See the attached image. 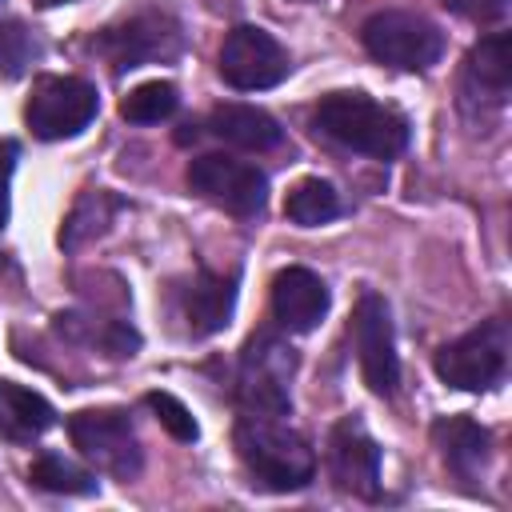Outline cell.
Returning a JSON list of instances; mask_svg holds the SVG:
<instances>
[{
	"instance_id": "83f0119b",
	"label": "cell",
	"mask_w": 512,
	"mask_h": 512,
	"mask_svg": "<svg viewBox=\"0 0 512 512\" xmlns=\"http://www.w3.org/2000/svg\"><path fill=\"white\" fill-rule=\"evenodd\" d=\"M0 4H4V0H0Z\"/></svg>"
},
{
	"instance_id": "e0dca14e",
	"label": "cell",
	"mask_w": 512,
	"mask_h": 512,
	"mask_svg": "<svg viewBox=\"0 0 512 512\" xmlns=\"http://www.w3.org/2000/svg\"><path fill=\"white\" fill-rule=\"evenodd\" d=\"M52 420H56V412L40 392L0 380V440L28 444V440L44 436L52 428Z\"/></svg>"
},
{
	"instance_id": "ba28073f",
	"label": "cell",
	"mask_w": 512,
	"mask_h": 512,
	"mask_svg": "<svg viewBox=\"0 0 512 512\" xmlns=\"http://www.w3.org/2000/svg\"><path fill=\"white\" fill-rule=\"evenodd\" d=\"M288 68H292V60H288L284 44L256 24L232 28L220 44V76L240 92L276 88L288 76Z\"/></svg>"
},
{
	"instance_id": "4fadbf2b",
	"label": "cell",
	"mask_w": 512,
	"mask_h": 512,
	"mask_svg": "<svg viewBox=\"0 0 512 512\" xmlns=\"http://www.w3.org/2000/svg\"><path fill=\"white\" fill-rule=\"evenodd\" d=\"M100 48L116 64V72H128V68H140L164 52H176V28L164 16H136L120 28H108Z\"/></svg>"
},
{
	"instance_id": "7a4b0ae2",
	"label": "cell",
	"mask_w": 512,
	"mask_h": 512,
	"mask_svg": "<svg viewBox=\"0 0 512 512\" xmlns=\"http://www.w3.org/2000/svg\"><path fill=\"white\" fill-rule=\"evenodd\" d=\"M236 452L252 472V484L268 492H296L316 476V452L308 440L280 424V416L244 412L236 424Z\"/></svg>"
},
{
	"instance_id": "484cf974",
	"label": "cell",
	"mask_w": 512,
	"mask_h": 512,
	"mask_svg": "<svg viewBox=\"0 0 512 512\" xmlns=\"http://www.w3.org/2000/svg\"><path fill=\"white\" fill-rule=\"evenodd\" d=\"M16 156H20V148H16L12 140H4V144H0V228L8 224V184H12Z\"/></svg>"
},
{
	"instance_id": "d4e9b609",
	"label": "cell",
	"mask_w": 512,
	"mask_h": 512,
	"mask_svg": "<svg viewBox=\"0 0 512 512\" xmlns=\"http://www.w3.org/2000/svg\"><path fill=\"white\" fill-rule=\"evenodd\" d=\"M444 4L468 20H480V24H492L508 12V0H444Z\"/></svg>"
},
{
	"instance_id": "603a6c76",
	"label": "cell",
	"mask_w": 512,
	"mask_h": 512,
	"mask_svg": "<svg viewBox=\"0 0 512 512\" xmlns=\"http://www.w3.org/2000/svg\"><path fill=\"white\" fill-rule=\"evenodd\" d=\"M36 60H40V40L32 36V28L20 20L0 24V80L24 76Z\"/></svg>"
},
{
	"instance_id": "8992f818",
	"label": "cell",
	"mask_w": 512,
	"mask_h": 512,
	"mask_svg": "<svg viewBox=\"0 0 512 512\" xmlns=\"http://www.w3.org/2000/svg\"><path fill=\"white\" fill-rule=\"evenodd\" d=\"M504 368H508V332L500 320H488L436 352V376L460 392L492 388L504 376Z\"/></svg>"
},
{
	"instance_id": "5bb4252c",
	"label": "cell",
	"mask_w": 512,
	"mask_h": 512,
	"mask_svg": "<svg viewBox=\"0 0 512 512\" xmlns=\"http://www.w3.org/2000/svg\"><path fill=\"white\" fill-rule=\"evenodd\" d=\"M236 308V280L232 276H216L208 268H200L192 276V284L184 288V320L192 328V336H212L232 320Z\"/></svg>"
},
{
	"instance_id": "5b68a950",
	"label": "cell",
	"mask_w": 512,
	"mask_h": 512,
	"mask_svg": "<svg viewBox=\"0 0 512 512\" xmlns=\"http://www.w3.org/2000/svg\"><path fill=\"white\" fill-rule=\"evenodd\" d=\"M96 88L80 76H40L32 84L24 120L40 140H68L80 136L96 116Z\"/></svg>"
},
{
	"instance_id": "d6986e66",
	"label": "cell",
	"mask_w": 512,
	"mask_h": 512,
	"mask_svg": "<svg viewBox=\"0 0 512 512\" xmlns=\"http://www.w3.org/2000/svg\"><path fill=\"white\" fill-rule=\"evenodd\" d=\"M28 480H32L36 488H44V492H60V496H88V492H96V476H92L88 468L64 460L60 452H44V456H36L32 468H28Z\"/></svg>"
},
{
	"instance_id": "cb8c5ba5",
	"label": "cell",
	"mask_w": 512,
	"mask_h": 512,
	"mask_svg": "<svg viewBox=\"0 0 512 512\" xmlns=\"http://www.w3.org/2000/svg\"><path fill=\"white\" fill-rule=\"evenodd\" d=\"M144 404L156 412V420L176 436V440H184V444H192L196 436H200V424L192 420V412L172 396V392H148L144 396Z\"/></svg>"
},
{
	"instance_id": "3957f363",
	"label": "cell",
	"mask_w": 512,
	"mask_h": 512,
	"mask_svg": "<svg viewBox=\"0 0 512 512\" xmlns=\"http://www.w3.org/2000/svg\"><path fill=\"white\" fill-rule=\"evenodd\" d=\"M360 40L372 60L400 68V72H424L444 52V32L432 20L416 12H396V8L368 16L360 28Z\"/></svg>"
},
{
	"instance_id": "7c38bea8",
	"label": "cell",
	"mask_w": 512,
	"mask_h": 512,
	"mask_svg": "<svg viewBox=\"0 0 512 512\" xmlns=\"http://www.w3.org/2000/svg\"><path fill=\"white\" fill-rule=\"evenodd\" d=\"M328 284L312 268H284L272 280V316L288 332H312L328 312Z\"/></svg>"
},
{
	"instance_id": "ffe728a7",
	"label": "cell",
	"mask_w": 512,
	"mask_h": 512,
	"mask_svg": "<svg viewBox=\"0 0 512 512\" xmlns=\"http://www.w3.org/2000/svg\"><path fill=\"white\" fill-rule=\"evenodd\" d=\"M340 212V196H336V188L328 184V180H300L292 192H288V200H284V216L292 220V224H300V228H316V224H324V220H332Z\"/></svg>"
},
{
	"instance_id": "6da1fadb",
	"label": "cell",
	"mask_w": 512,
	"mask_h": 512,
	"mask_svg": "<svg viewBox=\"0 0 512 512\" xmlns=\"http://www.w3.org/2000/svg\"><path fill=\"white\" fill-rule=\"evenodd\" d=\"M312 128L328 140H336L340 148H352L360 156L372 160H392L404 152L408 144V120L364 96V92H332L312 108Z\"/></svg>"
},
{
	"instance_id": "8fae6325",
	"label": "cell",
	"mask_w": 512,
	"mask_h": 512,
	"mask_svg": "<svg viewBox=\"0 0 512 512\" xmlns=\"http://www.w3.org/2000/svg\"><path fill=\"white\" fill-rule=\"evenodd\" d=\"M328 476L340 492H352L360 500L380 496V448L352 416L340 420L328 436Z\"/></svg>"
},
{
	"instance_id": "277c9868",
	"label": "cell",
	"mask_w": 512,
	"mask_h": 512,
	"mask_svg": "<svg viewBox=\"0 0 512 512\" xmlns=\"http://www.w3.org/2000/svg\"><path fill=\"white\" fill-rule=\"evenodd\" d=\"M68 436L80 448L84 460H92L100 472L116 480H132L144 464L140 440L120 408H84L68 416Z\"/></svg>"
},
{
	"instance_id": "4316f807",
	"label": "cell",
	"mask_w": 512,
	"mask_h": 512,
	"mask_svg": "<svg viewBox=\"0 0 512 512\" xmlns=\"http://www.w3.org/2000/svg\"><path fill=\"white\" fill-rule=\"evenodd\" d=\"M40 8H56V4H68V0H36Z\"/></svg>"
},
{
	"instance_id": "9c48e42d",
	"label": "cell",
	"mask_w": 512,
	"mask_h": 512,
	"mask_svg": "<svg viewBox=\"0 0 512 512\" xmlns=\"http://www.w3.org/2000/svg\"><path fill=\"white\" fill-rule=\"evenodd\" d=\"M188 184L192 192H200L204 200L220 204L232 216H260L268 200V176L256 164H244L220 152L196 156L188 164Z\"/></svg>"
},
{
	"instance_id": "30bf717a",
	"label": "cell",
	"mask_w": 512,
	"mask_h": 512,
	"mask_svg": "<svg viewBox=\"0 0 512 512\" xmlns=\"http://www.w3.org/2000/svg\"><path fill=\"white\" fill-rule=\"evenodd\" d=\"M352 344H356V360H360L364 384L376 396H392L396 384H400V360H396V344H392L388 304L376 292H364L356 300V312H352Z\"/></svg>"
},
{
	"instance_id": "52a82bcc",
	"label": "cell",
	"mask_w": 512,
	"mask_h": 512,
	"mask_svg": "<svg viewBox=\"0 0 512 512\" xmlns=\"http://www.w3.org/2000/svg\"><path fill=\"white\" fill-rule=\"evenodd\" d=\"M288 376H292V348H284L272 332H256L244 348L240 360V404L252 416H288L292 396H288Z\"/></svg>"
},
{
	"instance_id": "44dd1931",
	"label": "cell",
	"mask_w": 512,
	"mask_h": 512,
	"mask_svg": "<svg viewBox=\"0 0 512 512\" xmlns=\"http://www.w3.org/2000/svg\"><path fill=\"white\" fill-rule=\"evenodd\" d=\"M116 208H120V200H116V196H108L104 188L84 192V196L76 200V208H72V216H68L64 232H60V244H64V248H80L84 240L100 236V232L108 228V220L116 216Z\"/></svg>"
},
{
	"instance_id": "ac0fdd59",
	"label": "cell",
	"mask_w": 512,
	"mask_h": 512,
	"mask_svg": "<svg viewBox=\"0 0 512 512\" xmlns=\"http://www.w3.org/2000/svg\"><path fill=\"white\" fill-rule=\"evenodd\" d=\"M208 124H212V132L224 144H236L244 152H268L284 136L280 124L264 108H256V104H220V108H212Z\"/></svg>"
},
{
	"instance_id": "7402d4cb",
	"label": "cell",
	"mask_w": 512,
	"mask_h": 512,
	"mask_svg": "<svg viewBox=\"0 0 512 512\" xmlns=\"http://www.w3.org/2000/svg\"><path fill=\"white\" fill-rule=\"evenodd\" d=\"M176 104H180L176 84H168V80H148V84H136V88L120 100V116H124L128 124H160V120H168V116L176 112Z\"/></svg>"
},
{
	"instance_id": "9a60e30c",
	"label": "cell",
	"mask_w": 512,
	"mask_h": 512,
	"mask_svg": "<svg viewBox=\"0 0 512 512\" xmlns=\"http://www.w3.org/2000/svg\"><path fill=\"white\" fill-rule=\"evenodd\" d=\"M508 84H512V40H508V32H492L468 52L464 96L476 100L484 92V96H492V104H504Z\"/></svg>"
},
{
	"instance_id": "2e32d148",
	"label": "cell",
	"mask_w": 512,
	"mask_h": 512,
	"mask_svg": "<svg viewBox=\"0 0 512 512\" xmlns=\"http://www.w3.org/2000/svg\"><path fill=\"white\" fill-rule=\"evenodd\" d=\"M432 444L440 448V460L460 476V480H472L484 460H488V428H480L476 420L468 416H444L432 424Z\"/></svg>"
}]
</instances>
